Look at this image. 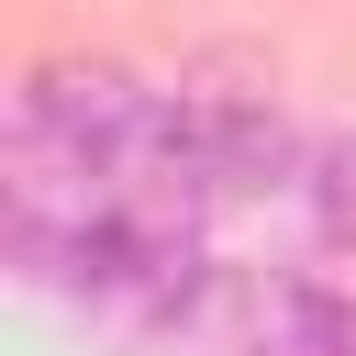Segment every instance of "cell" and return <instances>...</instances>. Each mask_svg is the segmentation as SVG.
Wrapping results in <instances>:
<instances>
[{"mask_svg":"<svg viewBox=\"0 0 356 356\" xmlns=\"http://www.w3.org/2000/svg\"><path fill=\"white\" fill-rule=\"evenodd\" d=\"M178 345H200V356H356V300L300 267H211Z\"/></svg>","mask_w":356,"mask_h":356,"instance_id":"cell-1","label":"cell"},{"mask_svg":"<svg viewBox=\"0 0 356 356\" xmlns=\"http://www.w3.org/2000/svg\"><path fill=\"white\" fill-rule=\"evenodd\" d=\"M178 100H189V156H200L211 211H245V200H289V189H300V145H312V134H289V111H278L267 89L189 78Z\"/></svg>","mask_w":356,"mask_h":356,"instance_id":"cell-2","label":"cell"},{"mask_svg":"<svg viewBox=\"0 0 356 356\" xmlns=\"http://www.w3.org/2000/svg\"><path fill=\"white\" fill-rule=\"evenodd\" d=\"M300 222H312V245H334V256H356V122H334V134H312L300 145Z\"/></svg>","mask_w":356,"mask_h":356,"instance_id":"cell-3","label":"cell"}]
</instances>
